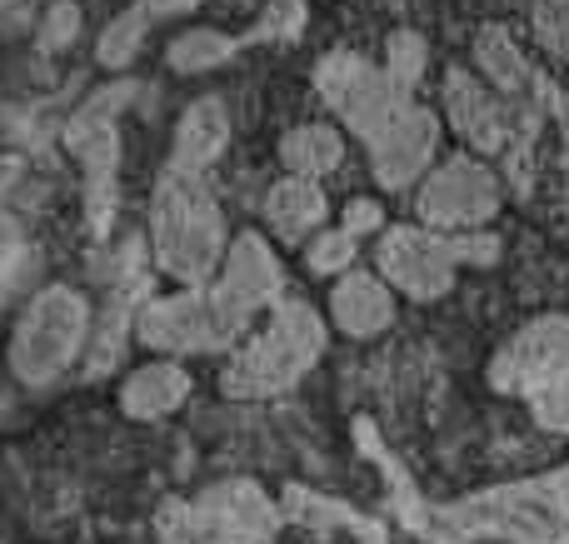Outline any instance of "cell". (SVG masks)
<instances>
[{"label": "cell", "instance_id": "cell-8", "mask_svg": "<svg viewBox=\"0 0 569 544\" xmlns=\"http://www.w3.org/2000/svg\"><path fill=\"white\" fill-rule=\"evenodd\" d=\"M284 510L256 480H220L156 510L160 544H276Z\"/></svg>", "mask_w": 569, "mask_h": 544}, {"label": "cell", "instance_id": "cell-7", "mask_svg": "<svg viewBox=\"0 0 569 544\" xmlns=\"http://www.w3.org/2000/svg\"><path fill=\"white\" fill-rule=\"evenodd\" d=\"M500 260V240L490 230H475V235H440V230L425 225H390L380 240H375V270L380 280L405 300H430L450 295L455 275L465 265L485 270Z\"/></svg>", "mask_w": 569, "mask_h": 544}, {"label": "cell", "instance_id": "cell-1", "mask_svg": "<svg viewBox=\"0 0 569 544\" xmlns=\"http://www.w3.org/2000/svg\"><path fill=\"white\" fill-rule=\"evenodd\" d=\"M315 90L330 115L365 145L370 175L380 190H410L430 175L440 160V115L415 100L390 70L355 50H330L315 66Z\"/></svg>", "mask_w": 569, "mask_h": 544}, {"label": "cell", "instance_id": "cell-21", "mask_svg": "<svg viewBox=\"0 0 569 544\" xmlns=\"http://www.w3.org/2000/svg\"><path fill=\"white\" fill-rule=\"evenodd\" d=\"M240 50V36H230V30H216V26H190L186 36H176L166 46V66L180 70V75H206V70L226 66V60H236Z\"/></svg>", "mask_w": 569, "mask_h": 544}, {"label": "cell", "instance_id": "cell-32", "mask_svg": "<svg viewBox=\"0 0 569 544\" xmlns=\"http://www.w3.org/2000/svg\"><path fill=\"white\" fill-rule=\"evenodd\" d=\"M0 410H6V390H0Z\"/></svg>", "mask_w": 569, "mask_h": 544}, {"label": "cell", "instance_id": "cell-30", "mask_svg": "<svg viewBox=\"0 0 569 544\" xmlns=\"http://www.w3.org/2000/svg\"><path fill=\"white\" fill-rule=\"evenodd\" d=\"M555 125H560V170L569 190V90H560V100H555Z\"/></svg>", "mask_w": 569, "mask_h": 544}, {"label": "cell", "instance_id": "cell-19", "mask_svg": "<svg viewBox=\"0 0 569 544\" xmlns=\"http://www.w3.org/2000/svg\"><path fill=\"white\" fill-rule=\"evenodd\" d=\"M280 165L284 175L300 180H325L345 165V135L325 120H305V125L284 130L280 135Z\"/></svg>", "mask_w": 569, "mask_h": 544}, {"label": "cell", "instance_id": "cell-17", "mask_svg": "<svg viewBox=\"0 0 569 544\" xmlns=\"http://www.w3.org/2000/svg\"><path fill=\"white\" fill-rule=\"evenodd\" d=\"M200 0H130L120 16H110V26L100 30V40H96V60L106 70H126L130 60L146 50V40L156 36L166 20H180V16H190Z\"/></svg>", "mask_w": 569, "mask_h": 544}, {"label": "cell", "instance_id": "cell-10", "mask_svg": "<svg viewBox=\"0 0 569 544\" xmlns=\"http://www.w3.org/2000/svg\"><path fill=\"white\" fill-rule=\"evenodd\" d=\"M505 185L480 155H445L430 175L415 185V215L425 230L440 235H475L500 215Z\"/></svg>", "mask_w": 569, "mask_h": 544}, {"label": "cell", "instance_id": "cell-12", "mask_svg": "<svg viewBox=\"0 0 569 544\" xmlns=\"http://www.w3.org/2000/svg\"><path fill=\"white\" fill-rule=\"evenodd\" d=\"M475 70L480 80H490L510 105L530 110V115H555V100H560V85L535 66L520 50V40L510 36V26L490 20V26L475 30Z\"/></svg>", "mask_w": 569, "mask_h": 544}, {"label": "cell", "instance_id": "cell-9", "mask_svg": "<svg viewBox=\"0 0 569 544\" xmlns=\"http://www.w3.org/2000/svg\"><path fill=\"white\" fill-rule=\"evenodd\" d=\"M140 85L120 80V85H106L66 120V145L80 155L86 165V210H90V230L106 235L110 220H116V170H120V130L116 120L130 110Z\"/></svg>", "mask_w": 569, "mask_h": 544}, {"label": "cell", "instance_id": "cell-29", "mask_svg": "<svg viewBox=\"0 0 569 544\" xmlns=\"http://www.w3.org/2000/svg\"><path fill=\"white\" fill-rule=\"evenodd\" d=\"M340 230H350L355 240H360V235L380 240L385 235V205H380V200H370V195H355L350 205H345V215H340Z\"/></svg>", "mask_w": 569, "mask_h": 544}, {"label": "cell", "instance_id": "cell-18", "mask_svg": "<svg viewBox=\"0 0 569 544\" xmlns=\"http://www.w3.org/2000/svg\"><path fill=\"white\" fill-rule=\"evenodd\" d=\"M226 145H230V115H226V105H220L216 95H206V100H196V105L180 115L170 160L210 170L220 155H226Z\"/></svg>", "mask_w": 569, "mask_h": 544}, {"label": "cell", "instance_id": "cell-22", "mask_svg": "<svg viewBox=\"0 0 569 544\" xmlns=\"http://www.w3.org/2000/svg\"><path fill=\"white\" fill-rule=\"evenodd\" d=\"M355 255H360V240L350 235V230H320V235L305 245V270L310 275H325V280H340L355 270Z\"/></svg>", "mask_w": 569, "mask_h": 544}, {"label": "cell", "instance_id": "cell-23", "mask_svg": "<svg viewBox=\"0 0 569 544\" xmlns=\"http://www.w3.org/2000/svg\"><path fill=\"white\" fill-rule=\"evenodd\" d=\"M385 70L405 90H420L425 70H430V40L420 30H390V40H385Z\"/></svg>", "mask_w": 569, "mask_h": 544}, {"label": "cell", "instance_id": "cell-24", "mask_svg": "<svg viewBox=\"0 0 569 544\" xmlns=\"http://www.w3.org/2000/svg\"><path fill=\"white\" fill-rule=\"evenodd\" d=\"M530 30L540 50L569 66V0H530Z\"/></svg>", "mask_w": 569, "mask_h": 544}, {"label": "cell", "instance_id": "cell-33", "mask_svg": "<svg viewBox=\"0 0 569 544\" xmlns=\"http://www.w3.org/2000/svg\"><path fill=\"white\" fill-rule=\"evenodd\" d=\"M0 6H10V0H0Z\"/></svg>", "mask_w": 569, "mask_h": 544}, {"label": "cell", "instance_id": "cell-16", "mask_svg": "<svg viewBox=\"0 0 569 544\" xmlns=\"http://www.w3.org/2000/svg\"><path fill=\"white\" fill-rule=\"evenodd\" d=\"M190 390H196V375L186 360L150 355L146 365H136L120 380V410L130 420H170L190 400Z\"/></svg>", "mask_w": 569, "mask_h": 544}, {"label": "cell", "instance_id": "cell-31", "mask_svg": "<svg viewBox=\"0 0 569 544\" xmlns=\"http://www.w3.org/2000/svg\"><path fill=\"white\" fill-rule=\"evenodd\" d=\"M560 480H565V490H569V465H565V470H560Z\"/></svg>", "mask_w": 569, "mask_h": 544}, {"label": "cell", "instance_id": "cell-3", "mask_svg": "<svg viewBox=\"0 0 569 544\" xmlns=\"http://www.w3.org/2000/svg\"><path fill=\"white\" fill-rule=\"evenodd\" d=\"M325 345H330L325 315L310 305V300L290 295L280 310H270V315L256 325V335L226 360V370H220V395L246 400V405L290 395V390L325 360Z\"/></svg>", "mask_w": 569, "mask_h": 544}, {"label": "cell", "instance_id": "cell-15", "mask_svg": "<svg viewBox=\"0 0 569 544\" xmlns=\"http://www.w3.org/2000/svg\"><path fill=\"white\" fill-rule=\"evenodd\" d=\"M266 230L280 240V245H310L315 235L330 220V195H325L320 180H300V175H280L276 185L266 190Z\"/></svg>", "mask_w": 569, "mask_h": 544}, {"label": "cell", "instance_id": "cell-25", "mask_svg": "<svg viewBox=\"0 0 569 544\" xmlns=\"http://www.w3.org/2000/svg\"><path fill=\"white\" fill-rule=\"evenodd\" d=\"M76 36H80V6L76 0H56L36 30V46H40V56H60V50L76 46Z\"/></svg>", "mask_w": 569, "mask_h": 544}, {"label": "cell", "instance_id": "cell-28", "mask_svg": "<svg viewBox=\"0 0 569 544\" xmlns=\"http://www.w3.org/2000/svg\"><path fill=\"white\" fill-rule=\"evenodd\" d=\"M530 415H535V425L550 430V435H569V385H555V390H545V395H535Z\"/></svg>", "mask_w": 569, "mask_h": 544}, {"label": "cell", "instance_id": "cell-13", "mask_svg": "<svg viewBox=\"0 0 569 544\" xmlns=\"http://www.w3.org/2000/svg\"><path fill=\"white\" fill-rule=\"evenodd\" d=\"M220 285L230 290L236 300H246L256 315H270L280 310L284 300V270H280V255L270 250V240L260 230H240L226 250V265H220Z\"/></svg>", "mask_w": 569, "mask_h": 544}, {"label": "cell", "instance_id": "cell-2", "mask_svg": "<svg viewBox=\"0 0 569 544\" xmlns=\"http://www.w3.org/2000/svg\"><path fill=\"white\" fill-rule=\"evenodd\" d=\"M226 215L210 190V170L166 160L150 200V260L180 290H200L226 265Z\"/></svg>", "mask_w": 569, "mask_h": 544}, {"label": "cell", "instance_id": "cell-6", "mask_svg": "<svg viewBox=\"0 0 569 544\" xmlns=\"http://www.w3.org/2000/svg\"><path fill=\"white\" fill-rule=\"evenodd\" d=\"M260 315L236 300L220 280L200 290H176V295H150L140 300L136 315V340L150 355L166 360H190V355H236L250 335H256Z\"/></svg>", "mask_w": 569, "mask_h": 544}, {"label": "cell", "instance_id": "cell-26", "mask_svg": "<svg viewBox=\"0 0 569 544\" xmlns=\"http://www.w3.org/2000/svg\"><path fill=\"white\" fill-rule=\"evenodd\" d=\"M36 270H40V255L30 245H0V315L36 280Z\"/></svg>", "mask_w": 569, "mask_h": 544}, {"label": "cell", "instance_id": "cell-5", "mask_svg": "<svg viewBox=\"0 0 569 544\" xmlns=\"http://www.w3.org/2000/svg\"><path fill=\"white\" fill-rule=\"evenodd\" d=\"M90 335H96L90 300L70 285H40L10 320L6 370L26 390H50L76 365H86Z\"/></svg>", "mask_w": 569, "mask_h": 544}, {"label": "cell", "instance_id": "cell-27", "mask_svg": "<svg viewBox=\"0 0 569 544\" xmlns=\"http://www.w3.org/2000/svg\"><path fill=\"white\" fill-rule=\"evenodd\" d=\"M300 26H305L300 0H276V6H266V20H260L246 40H295L300 36Z\"/></svg>", "mask_w": 569, "mask_h": 544}, {"label": "cell", "instance_id": "cell-20", "mask_svg": "<svg viewBox=\"0 0 569 544\" xmlns=\"http://www.w3.org/2000/svg\"><path fill=\"white\" fill-rule=\"evenodd\" d=\"M136 295H140V290H116V295H110V305L100 310L96 335H90V355H86V375L90 380L110 375V370L120 365V355H126L130 335H136V315H140Z\"/></svg>", "mask_w": 569, "mask_h": 544}, {"label": "cell", "instance_id": "cell-11", "mask_svg": "<svg viewBox=\"0 0 569 544\" xmlns=\"http://www.w3.org/2000/svg\"><path fill=\"white\" fill-rule=\"evenodd\" d=\"M490 385L515 400L569 385V315H535L515 330L490 360Z\"/></svg>", "mask_w": 569, "mask_h": 544}, {"label": "cell", "instance_id": "cell-4", "mask_svg": "<svg viewBox=\"0 0 569 544\" xmlns=\"http://www.w3.org/2000/svg\"><path fill=\"white\" fill-rule=\"evenodd\" d=\"M450 540H500V544H569V490L560 470L535 480H510L455 500L435 515Z\"/></svg>", "mask_w": 569, "mask_h": 544}, {"label": "cell", "instance_id": "cell-14", "mask_svg": "<svg viewBox=\"0 0 569 544\" xmlns=\"http://www.w3.org/2000/svg\"><path fill=\"white\" fill-rule=\"evenodd\" d=\"M330 325L350 340H375L395 325V290L380 270H350L330 290Z\"/></svg>", "mask_w": 569, "mask_h": 544}]
</instances>
